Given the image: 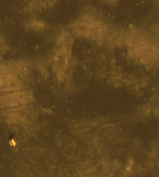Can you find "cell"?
Returning a JSON list of instances; mask_svg holds the SVG:
<instances>
[{"label": "cell", "mask_w": 159, "mask_h": 177, "mask_svg": "<svg viewBox=\"0 0 159 177\" xmlns=\"http://www.w3.org/2000/svg\"><path fill=\"white\" fill-rule=\"evenodd\" d=\"M29 99L27 93H18L11 95L4 98L3 103L7 106H17L19 104L26 103Z\"/></svg>", "instance_id": "1"}]
</instances>
